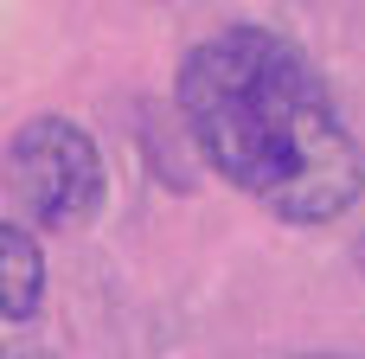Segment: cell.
Returning a JSON list of instances; mask_svg holds the SVG:
<instances>
[{
    "label": "cell",
    "mask_w": 365,
    "mask_h": 359,
    "mask_svg": "<svg viewBox=\"0 0 365 359\" xmlns=\"http://www.w3.org/2000/svg\"><path fill=\"white\" fill-rule=\"evenodd\" d=\"M173 103L218 180L289 225H334L365 186V154L314 58L269 26H225L180 64Z\"/></svg>",
    "instance_id": "6da1fadb"
},
{
    "label": "cell",
    "mask_w": 365,
    "mask_h": 359,
    "mask_svg": "<svg viewBox=\"0 0 365 359\" xmlns=\"http://www.w3.org/2000/svg\"><path fill=\"white\" fill-rule=\"evenodd\" d=\"M0 186L19 206L26 225L58 231V238L83 231L103 212V154H96V135L83 122H71V116H26L6 135Z\"/></svg>",
    "instance_id": "7a4b0ae2"
},
{
    "label": "cell",
    "mask_w": 365,
    "mask_h": 359,
    "mask_svg": "<svg viewBox=\"0 0 365 359\" xmlns=\"http://www.w3.org/2000/svg\"><path fill=\"white\" fill-rule=\"evenodd\" d=\"M45 302V251L26 225L0 218V321H32Z\"/></svg>",
    "instance_id": "3957f363"
},
{
    "label": "cell",
    "mask_w": 365,
    "mask_h": 359,
    "mask_svg": "<svg viewBox=\"0 0 365 359\" xmlns=\"http://www.w3.org/2000/svg\"><path fill=\"white\" fill-rule=\"evenodd\" d=\"M289 359H340V353H289Z\"/></svg>",
    "instance_id": "277c9868"
},
{
    "label": "cell",
    "mask_w": 365,
    "mask_h": 359,
    "mask_svg": "<svg viewBox=\"0 0 365 359\" xmlns=\"http://www.w3.org/2000/svg\"><path fill=\"white\" fill-rule=\"evenodd\" d=\"M359 270H365V238H359Z\"/></svg>",
    "instance_id": "5b68a950"
},
{
    "label": "cell",
    "mask_w": 365,
    "mask_h": 359,
    "mask_svg": "<svg viewBox=\"0 0 365 359\" xmlns=\"http://www.w3.org/2000/svg\"><path fill=\"white\" fill-rule=\"evenodd\" d=\"M32 359H45V353H32Z\"/></svg>",
    "instance_id": "8992f818"
}]
</instances>
